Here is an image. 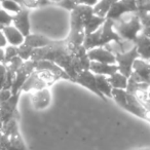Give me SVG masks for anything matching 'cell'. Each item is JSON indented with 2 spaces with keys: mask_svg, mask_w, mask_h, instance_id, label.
I'll return each instance as SVG.
<instances>
[{
  "mask_svg": "<svg viewBox=\"0 0 150 150\" xmlns=\"http://www.w3.org/2000/svg\"><path fill=\"white\" fill-rule=\"evenodd\" d=\"M24 62H25V61H23L19 56H18V57H16L15 59H13L11 62L7 63L6 68L8 69V70L13 71V73H17V71L19 70V69L22 67V65L24 64Z\"/></svg>",
  "mask_w": 150,
  "mask_h": 150,
  "instance_id": "obj_32",
  "label": "cell"
},
{
  "mask_svg": "<svg viewBox=\"0 0 150 150\" xmlns=\"http://www.w3.org/2000/svg\"><path fill=\"white\" fill-rule=\"evenodd\" d=\"M88 56L92 62L116 64L115 54L111 50H109L106 46H100V47H95L88 50Z\"/></svg>",
  "mask_w": 150,
  "mask_h": 150,
  "instance_id": "obj_11",
  "label": "cell"
},
{
  "mask_svg": "<svg viewBox=\"0 0 150 150\" xmlns=\"http://www.w3.org/2000/svg\"><path fill=\"white\" fill-rule=\"evenodd\" d=\"M45 88H48L47 84L43 81V79L40 77L39 73L35 70L28 76L25 83L22 86L21 93H33Z\"/></svg>",
  "mask_w": 150,
  "mask_h": 150,
  "instance_id": "obj_15",
  "label": "cell"
},
{
  "mask_svg": "<svg viewBox=\"0 0 150 150\" xmlns=\"http://www.w3.org/2000/svg\"><path fill=\"white\" fill-rule=\"evenodd\" d=\"M112 99L119 107L129 113L145 120L148 119L149 113L146 111L135 94H132L127 90H113Z\"/></svg>",
  "mask_w": 150,
  "mask_h": 150,
  "instance_id": "obj_4",
  "label": "cell"
},
{
  "mask_svg": "<svg viewBox=\"0 0 150 150\" xmlns=\"http://www.w3.org/2000/svg\"><path fill=\"white\" fill-rule=\"evenodd\" d=\"M137 15L139 16L143 28H150V13H141L137 11Z\"/></svg>",
  "mask_w": 150,
  "mask_h": 150,
  "instance_id": "obj_35",
  "label": "cell"
},
{
  "mask_svg": "<svg viewBox=\"0 0 150 150\" xmlns=\"http://www.w3.org/2000/svg\"><path fill=\"white\" fill-rule=\"evenodd\" d=\"M1 133L6 135L7 137L20 134L19 125H18V118H13V119H11V120L3 123Z\"/></svg>",
  "mask_w": 150,
  "mask_h": 150,
  "instance_id": "obj_25",
  "label": "cell"
},
{
  "mask_svg": "<svg viewBox=\"0 0 150 150\" xmlns=\"http://www.w3.org/2000/svg\"><path fill=\"white\" fill-rule=\"evenodd\" d=\"M37 72L39 73L40 77L43 79V81L45 82L46 84H47L48 88H50V86H52L54 82L58 81V80H61L56 74L50 72V71H45V70H44V71H37Z\"/></svg>",
  "mask_w": 150,
  "mask_h": 150,
  "instance_id": "obj_28",
  "label": "cell"
},
{
  "mask_svg": "<svg viewBox=\"0 0 150 150\" xmlns=\"http://www.w3.org/2000/svg\"><path fill=\"white\" fill-rule=\"evenodd\" d=\"M108 79L113 90H127L129 77H127L125 74L120 73L119 71L108 76Z\"/></svg>",
  "mask_w": 150,
  "mask_h": 150,
  "instance_id": "obj_21",
  "label": "cell"
},
{
  "mask_svg": "<svg viewBox=\"0 0 150 150\" xmlns=\"http://www.w3.org/2000/svg\"><path fill=\"white\" fill-rule=\"evenodd\" d=\"M136 48H137L139 58L143 60L150 61V37L144 34L143 32L138 35L136 40L134 41Z\"/></svg>",
  "mask_w": 150,
  "mask_h": 150,
  "instance_id": "obj_17",
  "label": "cell"
},
{
  "mask_svg": "<svg viewBox=\"0 0 150 150\" xmlns=\"http://www.w3.org/2000/svg\"><path fill=\"white\" fill-rule=\"evenodd\" d=\"M0 7L13 16L23 8L22 4H20L15 0H0Z\"/></svg>",
  "mask_w": 150,
  "mask_h": 150,
  "instance_id": "obj_26",
  "label": "cell"
},
{
  "mask_svg": "<svg viewBox=\"0 0 150 150\" xmlns=\"http://www.w3.org/2000/svg\"><path fill=\"white\" fill-rule=\"evenodd\" d=\"M35 70L36 71H44V70L50 71V72L56 74L60 79L72 81V79H71V77L68 75V73L63 68H61L58 64H56L54 62H52V61H48V60L35 61Z\"/></svg>",
  "mask_w": 150,
  "mask_h": 150,
  "instance_id": "obj_12",
  "label": "cell"
},
{
  "mask_svg": "<svg viewBox=\"0 0 150 150\" xmlns=\"http://www.w3.org/2000/svg\"><path fill=\"white\" fill-rule=\"evenodd\" d=\"M5 76H6V65L0 64V90L4 86Z\"/></svg>",
  "mask_w": 150,
  "mask_h": 150,
  "instance_id": "obj_36",
  "label": "cell"
},
{
  "mask_svg": "<svg viewBox=\"0 0 150 150\" xmlns=\"http://www.w3.org/2000/svg\"><path fill=\"white\" fill-rule=\"evenodd\" d=\"M0 64L6 65V61H5V50L2 47H0Z\"/></svg>",
  "mask_w": 150,
  "mask_h": 150,
  "instance_id": "obj_40",
  "label": "cell"
},
{
  "mask_svg": "<svg viewBox=\"0 0 150 150\" xmlns=\"http://www.w3.org/2000/svg\"><path fill=\"white\" fill-rule=\"evenodd\" d=\"M115 59H116V65L118 67V71L125 74L127 77H129L133 72V66L135 61L139 58L137 48L135 44L129 50L121 52H114Z\"/></svg>",
  "mask_w": 150,
  "mask_h": 150,
  "instance_id": "obj_5",
  "label": "cell"
},
{
  "mask_svg": "<svg viewBox=\"0 0 150 150\" xmlns=\"http://www.w3.org/2000/svg\"><path fill=\"white\" fill-rule=\"evenodd\" d=\"M31 103L35 110L43 111L47 109L52 103V94H50V88H45L32 93Z\"/></svg>",
  "mask_w": 150,
  "mask_h": 150,
  "instance_id": "obj_10",
  "label": "cell"
},
{
  "mask_svg": "<svg viewBox=\"0 0 150 150\" xmlns=\"http://www.w3.org/2000/svg\"><path fill=\"white\" fill-rule=\"evenodd\" d=\"M77 2L78 4H83V5H88V6L94 7L99 2V0H77Z\"/></svg>",
  "mask_w": 150,
  "mask_h": 150,
  "instance_id": "obj_39",
  "label": "cell"
},
{
  "mask_svg": "<svg viewBox=\"0 0 150 150\" xmlns=\"http://www.w3.org/2000/svg\"><path fill=\"white\" fill-rule=\"evenodd\" d=\"M0 150H3V149H2V148H1V147H0Z\"/></svg>",
  "mask_w": 150,
  "mask_h": 150,
  "instance_id": "obj_43",
  "label": "cell"
},
{
  "mask_svg": "<svg viewBox=\"0 0 150 150\" xmlns=\"http://www.w3.org/2000/svg\"><path fill=\"white\" fill-rule=\"evenodd\" d=\"M74 82L86 88V90L93 92L95 95L100 97L103 100H106V98L100 93L98 86H97V75L94 74L91 70H83L81 72H79L77 74V76H76V78H75Z\"/></svg>",
  "mask_w": 150,
  "mask_h": 150,
  "instance_id": "obj_8",
  "label": "cell"
},
{
  "mask_svg": "<svg viewBox=\"0 0 150 150\" xmlns=\"http://www.w3.org/2000/svg\"><path fill=\"white\" fill-rule=\"evenodd\" d=\"M31 13L30 9L23 7L18 13L13 16V25L23 34L24 36H27L32 31V24H31Z\"/></svg>",
  "mask_w": 150,
  "mask_h": 150,
  "instance_id": "obj_9",
  "label": "cell"
},
{
  "mask_svg": "<svg viewBox=\"0 0 150 150\" xmlns=\"http://www.w3.org/2000/svg\"><path fill=\"white\" fill-rule=\"evenodd\" d=\"M106 21V18L103 17H99V16L93 13L91 17H88V19L86 21L84 24V32L86 34H91L93 32L97 31L98 29H100L103 26V24Z\"/></svg>",
  "mask_w": 150,
  "mask_h": 150,
  "instance_id": "obj_20",
  "label": "cell"
},
{
  "mask_svg": "<svg viewBox=\"0 0 150 150\" xmlns=\"http://www.w3.org/2000/svg\"><path fill=\"white\" fill-rule=\"evenodd\" d=\"M137 96V98L139 99V101L141 102V104L143 105V107L146 109L148 113H150V98L148 96V92H140L135 94Z\"/></svg>",
  "mask_w": 150,
  "mask_h": 150,
  "instance_id": "obj_31",
  "label": "cell"
},
{
  "mask_svg": "<svg viewBox=\"0 0 150 150\" xmlns=\"http://www.w3.org/2000/svg\"><path fill=\"white\" fill-rule=\"evenodd\" d=\"M4 50H5V61H6V64L8 62H11L13 59H15L16 57H18V46L8 44Z\"/></svg>",
  "mask_w": 150,
  "mask_h": 150,
  "instance_id": "obj_33",
  "label": "cell"
},
{
  "mask_svg": "<svg viewBox=\"0 0 150 150\" xmlns=\"http://www.w3.org/2000/svg\"><path fill=\"white\" fill-rule=\"evenodd\" d=\"M56 41L54 39H52L48 36H45L43 34L40 33H30L29 35H27L25 37V41L24 43L28 44L31 47H33L34 50L36 48H41V47H45L48 46L50 44H52Z\"/></svg>",
  "mask_w": 150,
  "mask_h": 150,
  "instance_id": "obj_16",
  "label": "cell"
},
{
  "mask_svg": "<svg viewBox=\"0 0 150 150\" xmlns=\"http://www.w3.org/2000/svg\"><path fill=\"white\" fill-rule=\"evenodd\" d=\"M33 52H34V48L26 43H23L20 46H18V56L23 61L31 60L32 56H33Z\"/></svg>",
  "mask_w": 150,
  "mask_h": 150,
  "instance_id": "obj_27",
  "label": "cell"
},
{
  "mask_svg": "<svg viewBox=\"0 0 150 150\" xmlns=\"http://www.w3.org/2000/svg\"><path fill=\"white\" fill-rule=\"evenodd\" d=\"M137 79L150 84V61L138 58L133 66L132 74Z\"/></svg>",
  "mask_w": 150,
  "mask_h": 150,
  "instance_id": "obj_13",
  "label": "cell"
},
{
  "mask_svg": "<svg viewBox=\"0 0 150 150\" xmlns=\"http://www.w3.org/2000/svg\"><path fill=\"white\" fill-rule=\"evenodd\" d=\"M56 5L61 7V8L65 9V11H72L78 5V2L77 0H61L60 2H58Z\"/></svg>",
  "mask_w": 150,
  "mask_h": 150,
  "instance_id": "obj_30",
  "label": "cell"
},
{
  "mask_svg": "<svg viewBox=\"0 0 150 150\" xmlns=\"http://www.w3.org/2000/svg\"><path fill=\"white\" fill-rule=\"evenodd\" d=\"M8 138H9V143H8L7 150H27L24 139L21 136V133L13 136H9Z\"/></svg>",
  "mask_w": 150,
  "mask_h": 150,
  "instance_id": "obj_24",
  "label": "cell"
},
{
  "mask_svg": "<svg viewBox=\"0 0 150 150\" xmlns=\"http://www.w3.org/2000/svg\"><path fill=\"white\" fill-rule=\"evenodd\" d=\"M113 26L121 39L133 43L138 35L143 31V25L137 13H129L122 16L120 19L113 21Z\"/></svg>",
  "mask_w": 150,
  "mask_h": 150,
  "instance_id": "obj_3",
  "label": "cell"
},
{
  "mask_svg": "<svg viewBox=\"0 0 150 150\" xmlns=\"http://www.w3.org/2000/svg\"><path fill=\"white\" fill-rule=\"evenodd\" d=\"M11 90H5V88H1L0 90V104L5 101H7L11 97Z\"/></svg>",
  "mask_w": 150,
  "mask_h": 150,
  "instance_id": "obj_37",
  "label": "cell"
},
{
  "mask_svg": "<svg viewBox=\"0 0 150 150\" xmlns=\"http://www.w3.org/2000/svg\"><path fill=\"white\" fill-rule=\"evenodd\" d=\"M120 40V36L117 34V32L114 29L113 21L106 19L105 23L103 24L100 29L91 34H86L84 37L83 46L86 50H90L92 48L106 46L111 42H118Z\"/></svg>",
  "mask_w": 150,
  "mask_h": 150,
  "instance_id": "obj_2",
  "label": "cell"
},
{
  "mask_svg": "<svg viewBox=\"0 0 150 150\" xmlns=\"http://www.w3.org/2000/svg\"><path fill=\"white\" fill-rule=\"evenodd\" d=\"M90 70L96 75L110 76L113 73L118 71V67H117L116 64H106V63L91 62Z\"/></svg>",
  "mask_w": 150,
  "mask_h": 150,
  "instance_id": "obj_19",
  "label": "cell"
},
{
  "mask_svg": "<svg viewBox=\"0 0 150 150\" xmlns=\"http://www.w3.org/2000/svg\"><path fill=\"white\" fill-rule=\"evenodd\" d=\"M116 1H118V0H99V2L93 7L94 13L99 17L106 18L107 13H109L110 8Z\"/></svg>",
  "mask_w": 150,
  "mask_h": 150,
  "instance_id": "obj_23",
  "label": "cell"
},
{
  "mask_svg": "<svg viewBox=\"0 0 150 150\" xmlns=\"http://www.w3.org/2000/svg\"><path fill=\"white\" fill-rule=\"evenodd\" d=\"M137 11L150 13V0H137Z\"/></svg>",
  "mask_w": 150,
  "mask_h": 150,
  "instance_id": "obj_34",
  "label": "cell"
},
{
  "mask_svg": "<svg viewBox=\"0 0 150 150\" xmlns=\"http://www.w3.org/2000/svg\"><path fill=\"white\" fill-rule=\"evenodd\" d=\"M2 31L4 33L5 37L7 39V42L11 45L20 46L25 41V36L17 29L13 25L5 26L2 28Z\"/></svg>",
  "mask_w": 150,
  "mask_h": 150,
  "instance_id": "obj_18",
  "label": "cell"
},
{
  "mask_svg": "<svg viewBox=\"0 0 150 150\" xmlns=\"http://www.w3.org/2000/svg\"><path fill=\"white\" fill-rule=\"evenodd\" d=\"M147 120H148V121H149V122H150V113H149V116H148V119H147Z\"/></svg>",
  "mask_w": 150,
  "mask_h": 150,
  "instance_id": "obj_42",
  "label": "cell"
},
{
  "mask_svg": "<svg viewBox=\"0 0 150 150\" xmlns=\"http://www.w3.org/2000/svg\"><path fill=\"white\" fill-rule=\"evenodd\" d=\"M148 96H149V98H150V88H149V90H148Z\"/></svg>",
  "mask_w": 150,
  "mask_h": 150,
  "instance_id": "obj_41",
  "label": "cell"
},
{
  "mask_svg": "<svg viewBox=\"0 0 150 150\" xmlns=\"http://www.w3.org/2000/svg\"><path fill=\"white\" fill-rule=\"evenodd\" d=\"M97 86L100 91V93L105 98L112 99V91L113 88L109 82L108 76L104 75H97Z\"/></svg>",
  "mask_w": 150,
  "mask_h": 150,
  "instance_id": "obj_22",
  "label": "cell"
},
{
  "mask_svg": "<svg viewBox=\"0 0 150 150\" xmlns=\"http://www.w3.org/2000/svg\"><path fill=\"white\" fill-rule=\"evenodd\" d=\"M13 15L9 13L8 11H4L0 7V29H2L5 26L13 25Z\"/></svg>",
  "mask_w": 150,
  "mask_h": 150,
  "instance_id": "obj_29",
  "label": "cell"
},
{
  "mask_svg": "<svg viewBox=\"0 0 150 150\" xmlns=\"http://www.w3.org/2000/svg\"><path fill=\"white\" fill-rule=\"evenodd\" d=\"M7 45H8V42H7L6 37H5L2 29H0V47L5 48Z\"/></svg>",
  "mask_w": 150,
  "mask_h": 150,
  "instance_id": "obj_38",
  "label": "cell"
},
{
  "mask_svg": "<svg viewBox=\"0 0 150 150\" xmlns=\"http://www.w3.org/2000/svg\"><path fill=\"white\" fill-rule=\"evenodd\" d=\"M22 93L11 95V97L5 102L0 104V119L3 121V123L11 120L13 118H18V104H19L20 97Z\"/></svg>",
  "mask_w": 150,
  "mask_h": 150,
  "instance_id": "obj_6",
  "label": "cell"
},
{
  "mask_svg": "<svg viewBox=\"0 0 150 150\" xmlns=\"http://www.w3.org/2000/svg\"><path fill=\"white\" fill-rule=\"evenodd\" d=\"M129 13H137V8L134 7L133 5L129 4L127 2H125V0H118L110 8L109 13L106 16V19L116 21V20L120 19L122 16Z\"/></svg>",
  "mask_w": 150,
  "mask_h": 150,
  "instance_id": "obj_14",
  "label": "cell"
},
{
  "mask_svg": "<svg viewBox=\"0 0 150 150\" xmlns=\"http://www.w3.org/2000/svg\"><path fill=\"white\" fill-rule=\"evenodd\" d=\"M33 71H35V61L29 60L25 61L22 67L17 71L15 76V80H13V86H11V94H18L21 92V88L23 84L25 83L26 79L28 78L30 74Z\"/></svg>",
  "mask_w": 150,
  "mask_h": 150,
  "instance_id": "obj_7",
  "label": "cell"
},
{
  "mask_svg": "<svg viewBox=\"0 0 150 150\" xmlns=\"http://www.w3.org/2000/svg\"><path fill=\"white\" fill-rule=\"evenodd\" d=\"M31 60H48L54 62L68 73V75L72 79V82H74L78 74L75 68L74 54L67 46L66 39L56 40L50 45L34 50Z\"/></svg>",
  "mask_w": 150,
  "mask_h": 150,
  "instance_id": "obj_1",
  "label": "cell"
}]
</instances>
